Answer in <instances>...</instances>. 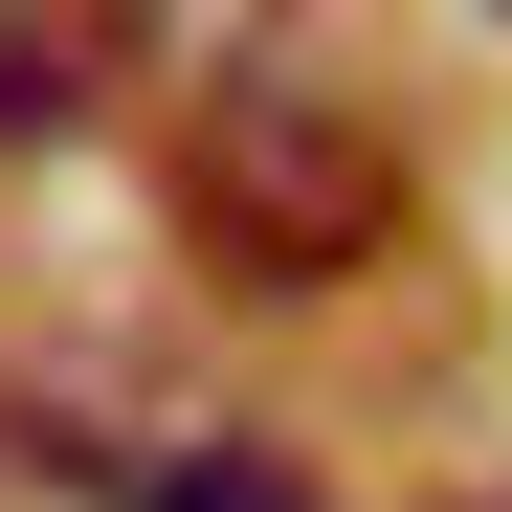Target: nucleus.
<instances>
[{
	"instance_id": "3",
	"label": "nucleus",
	"mask_w": 512,
	"mask_h": 512,
	"mask_svg": "<svg viewBox=\"0 0 512 512\" xmlns=\"http://www.w3.org/2000/svg\"><path fill=\"white\" fill-rule=\"evenodd\" d=\"M134 512H312V468L268 446V423H223V401H201L179 446H156V490H134Z\"/></svg>"
},
{
	"instance_id": "1",
	"label": "nucleus",
	"mask_w": 512,
	"mask_h": 512,
	"mask_svg": "<svg viewBox=\"0 0 512 512\" xmlns=\"http://www.w3.org/2000/svg\"><path fill=\"white\" fill-rule=\"evenodd\" d=\"M156 201H179V245L223 290H357L401 245V134H379V90H334V67H223V90H179Z\"/></svg>"
},
{
	"instance_id": "2",
	"label": "nucleus",
	"mask_w": 512,
	"mask_h": 512,
	"mask_svg": "<svg viewBox=\"0 0 512 512\" xmlns=\"http://www.w3.org/2000/svg\"><path fill=\"white\" fill-rule=\"evenodd\" d=\"M112 90H134V0H0V156L90 134Z\"/></svg>"
}]
</instances>
